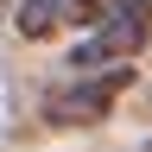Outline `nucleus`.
Segmentation results:
<instances>
[{
  "instance_id": "obj_5",
  "label": "nucleus",
  "mask_w": 152,
  "mask_h": 152,
  "mask_svg": "<svg viewBox=\"0 0 152 152\" xmlns=\"http://www.w3.org/2000/svg\"><path fill=\"white\" fill-rule=\"evenodd\" d=\"M140 152H152V140H146V146H140Z\"/></svg>"
},
{
  "instance_id": "obj_4",
  "label": "nucleus",
  "mask_w": 152,
  "mask_h": 152,
  "mask_svg": "<svg viewBox=\"0 0 152 152\" xmlns=\"http://www.w3.org/2000/svg\"><path fill=\"white\" fill-rule=\"evenodd\" d=\"M121 7V0H70V19L64 26H76V32H89V26H102V19Z\"/></svg>"
},
{
  "instance_id": "obj_3",
  "label": "nucleus",
  "mask_w": 152,
  "mask_h": 152,
  "mask_svg": "<svg viewBox=\"0 0 152 152\" xmlns=\"http://www.w3.org/2000/svg\"><path fill=\"white\" fill-rule=\"evenodd\" d=\"M70 19V0H19V13H13V32L26 38V45H38V38H51L57 26Z\"/></svg>"
},
{
  "instance_id": "obj_1",
  "label": "nucleus",
  "mask_w": 152,
  "mask_h": 152,
  "mask_svg": "<svg viewBox=\"0 0 152 152\" xmlns=\"http://www.w3.org/2000/svg\"><path fill=\"white\" fill-rule=\"evenodd\" d=\"M133 83V64H114V70H70V83L45 89V102H38V114H45V127L70 133V127H102L114 102L127 95Z\"/></svg>"
},
{
  "instance_id": "obj_2",
  "label": "nucleus",
  "mask_w": 152,
  "mask_h": 152,
  "mask_svg": "<svg viewBox=\"0 0 152 152\" xmlns=\"http://www.w3.org/2000/svg\"><path fill=\"white\" fill-rule=\"evenodd\" d=\"M146 32H152V13H140L133 0H121L102 26H89L70 45V64L64 70H114V64H133L140 45H146Z\"/></svg>"
}]
</instances>
